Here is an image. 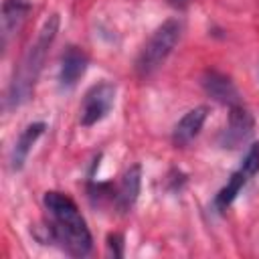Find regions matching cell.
Wrapping results in <instances>:
<instances>
[{
  "instance_id": "cell-1",
  "label": "cell",
  "mask_w": 259,
  "mask_h": 259,
  "mask_svg": "<svg viewBox=\"0 0 259 259\" xmlns=\"http://www.w3.org/2000/svg\"><path fill=\"white\" fill-rule=\"evenodd\" d=\"M42 202L53 217V223L47 225V239L59 243L67 253L75 257L87 255L93 247V239L73 198L51 190L45 194Z\"/></svg>"
},
{
  "instance_id": "cell-2",
  "label": "cell",
  "mask_w": 259,
  "mask_h": 259,
  "mask_svg": "<svg viewBox=\"0 0 259 259\" xmlns=\"http://www.w3.org/2000/svg\"><path fill=\"white\" fill-rule=\"evenodd\" d=\"M57 32H59V14H51L45 20L42 28L38 30L34 42L24 53V57H22V61H20V65H18V69L10 81V87L6 93V105L8 107H20L32 95L34 83L42 71L47 53H49Z\"/></svg>"
},
{
  "instance_id": "cell-3",
  "label": "cell",
  "mask_w": 259,
  "mask_h": 259,
  "mask_svg": "<svg viewBox=\"0 0 259 259\" xmlns=\"http://www.w3.org/2000/svg\"><path fill=\"white\" fill-rule=\"evenodd\" d=\"M180 32H182V24L178 18H168L154 30V34L148 38L136 61V71L140 77L152 75L168 59V55L174 51V47L180 40Z\"/></svg>"
},
{
  "instance_id": "cell-4",
  "label": "cell",
  "mask_w": 259,
  "mask_h": 259,
  "mask_svg": "<svg viewBox=\"0 0 259 259\" xmlns=\"http://www.w3.org/2000/svg\"><path fill=\"white\" fill-rule=\"evenodd\" d=\"M113 101H115V85L113 83H97L93 85L85 97H83V103H81V109H79V117H81V125L89 127L97 121H101L113 107Z\"/></svg>"
},
{
  "instance_id": "cell-5",
  "label": "cell",
  "mask_w": 259,
  "mask_h": 259,
  "mask_svg": "<svg viewBox=\"0 0 259 259\" xmlns=\"http://www.w3.org/2000/svg\"><path fill=\"white\" fill-rule=\"evenodd\" d=\"M253 134H255V119H253V115L243 105H235V107H231L229 123L223 130L219 142H221L223 148L237 150L243 144H247Z\"/></svg>"
},
{
  "instance_id": "cell-6",
  "label": "cell",
  "mask_w": 259,
  "mask_h": 259,
  "mask_svg": "<svg viewBox=\"0 0 259 259\" xmlns=\"http://www.w3.org/2000/svg\"><path fill=\"white\" fill-rule=\"evenodd\" d=\"M200 85L206 91L208 97H212L214 101L235 107L241 105V93L235 87V83L231 81V77H227L225 73L219 71H204V75L200 77Z\"/></svg>"
},
{
  "instance_id": "cell-7",
  "label": "cell",
  "mask_w": 259,
  "mask_h": 259,
  "mask_svg": "<svg viewBox=\"0 0 259 259\" xmlns=\"http://www.w3.org/2000/svg\"><path fill=\"white\" fill-rule=\"evenodd\" d=\"M87 55L79 47H69L63 57H61V67H59V83L65 89H71L77 85V81L85 75L87 71Z\"/></svg>"
},
{
  "instance_id": "cell-8",
  "label": "cell",
  "mask_w": 259,
  "mask_h": 259,
  "mask_svg": "<svg viewBox=\"0 0 259 259\" xmlns=\"http://www.w3.org/2000/svg\"><path fill=\"white\" fill-rule=\"evenodd\" d=\"M28 12H30V2H26V0H4L2 16H0L2 47H6L10 36H14L22 28Z\"/></svg>"
},
{
  "instance_id": "cell-9",
  "label": "cell",
  "mask_w": 259,
  "mask_h": 259,
  "mask_svg": "<svg viewBox=\"0 0 259 259\" xmlns=\"http://www.w3.org/2000/svg\"><path fill=\"white\" fill-rule=\"evenodd\" d=\"M206 115H208V107L206 105H200V107H194L190 109L188 113L182 115V119L174 125V132H172V142L176 146H186L190 144L198 132L202 130L204 121H206Z\"/></svg>"
},
{
  "instance_id": "cell-10",
  "label": "cell",
  "mask_w": 259,
  "mask_h": 259,
  "mask_svg": "<svg viewBox=\"0 0 259 259\" xmlns=\"http://www.w3.org/2000/svg\"><path fill=\"white\" fill-rule=\"evenodd\" d=\"M140 186H142V168H140V164H134L123 174V178L119 182V188H117V194H115V204L121 212L132 210V206L138 200Z\"/></svg>"
},
{
  "instance_id": "cell-11",
  "label": "cell",
  "mask_w": 259,
  "mask_h": 259,
  "mask_svg": "<svg viewBox=\"0 0 259 259\" xmlns=\"http://www.w3.org/2000/svg\"><path fill=\"white\" fill-rule=\"evenodd\" d=\"M45 127H47V125H45L42 121H36V123H30V125H26V127L22 130V134L18 136V140H16L12 152H10V168H12V170H20V168L24 166L32 144L40 138V134L45 132Z\"/></svg>"
},
{
  "instance_id": "cell-12",
  "label": "cell",
  "mask_w": 259,
  "mask_h": 259,
  "mask_svg": "<svg viewBox=\"0 0 259 259\" xmlns=\"http://www.w3.org/2000/svg\"><path fill=\"white\" fill-rule=\"evenodd\" d=\"M245 182H247V176H245L241 170L233 172V174H231V178H229V182L219 190V194H217V198H214L217 208L225 210V208H227V206L237 198V194L241 192V188L245 186Z\"/></svg>"
},
{
  "instance_id": "cell-13",
  "label": "cell",
  "mask_w": 259,
  "mask_h": 259,
  "mask_svg": "<svg viewBox=\"0 0 259 259\" xmlns=\"http://www.w3.org/2000/svg\"><path fill=\"white\" fill-rule=\"evenodd\" d=\"M239 170H241L247 178H251V176H255V174L259 172V144H257V142L249 146V150H247V154H245V158H243Z\"/></svg>"
},
{
  "instance_id": "cell-14",
  "label": "cell",
  "mask_w": 259,
  "mask_h": 259,
  "mask_svg": "<svg viewBox=\"0 0 259 259\" xmlns=\"http://www.w3.org/2000/svg\"><path fill=\"white\" fill-rule=\"evenodd\" d=\"M107 251L111 257H123V237L119 233L107 237Z\"/></svg>"
},
{
  "instance_id": "cell-15",
  "label": "cell",
  "mask_w": 259,
  "mask_h": 259,
  "mask_svg": "<svg viewBox=\"0 0 259 259\" xmlns=\"http://www.w3.org/2000/svg\"><path fill=\"white\" fill-rule=\"evenodd\" d=\"M170 4H172L174 8H184V6L188 4V0H170Z\"/></svg>"
}]
</instances>
